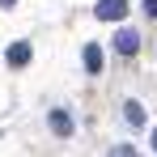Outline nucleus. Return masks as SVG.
<instances>
[{
	"instance_id": "nucleus-9",
	"label": "nucleus",
	"mask_w": 157,
	"mask_h": 157,
	"mask_svg": "<svg viewBox=\"0 0 157 157\" xmlns=\"http://www.w3.org/2000/svg\"><path fill=\"white\" fill-rule=\"evenodd\" d=\"M153 149H157V132H153Z\"/></svg>"
},
{
	"instance_id": "nucleus-5",
	"label": "nucleus",
	"mask_w": 157,
	"mask_h": 157,
	"mask_svg": "<svg viewBox=\"0 0 157 157\" xmlns=\"http://www.w3.org/2000/svg\"><path fill=\"white\" fill-rule=\"evenodd\" d=\"M85 68H89V72H102V51H98V43H85Z\"/></svg>"
},
{
	"instance_id": "nucleus-3",
	"label": "nucleus",
	"mask_w": 157,
	"mask_h": 157,
	"mask_svg": "<svg viewBox=\"0 0 157 157\" xmlns=\"http://www.w3.org/2000/svg\"><path fill=\"white\" fill-rule=\"evenodd\" d=\"M4 59H9L13 68H21V64H30V43H13V47L4 51Z\"/></svg>"
},
{
	"instance_id": "nucleus-6",
	"label": "nucleus",
	"mask_w": 157,
	"mask_h": 157,
	"mask_svg": "<svg viewBox=\"0 0 157 157\" xmlns=\"http://www.w3.org/2000/svg\"><path fill=\"white\" fill-rule=\"evenodd\" d=\"M123 115H128L132 128H144V106L140 102H123Z\"/></svg>"
},
{
	"instance_id": "nucleus-1",
	"label": "nucleus",
	"mask_w": 157,
	"mask_h": 157,
	"mask_svg": "<svg viewBox=\"0 0 157 157\" xmlns=\"http://www.w3.org/2000/svg\"><path fill=\"white\" fill-rule=\"evenodd\" d=\"M94 17L98 21H123L128 17V0H98L94 4Z\"/></svg>"
},
{
	"instance_id": "nucleus-7",
	"label": "nucleus",
	"mask_w": 157,
	"mask_h": 157,
	"mask_svg": "<svg viewBox=\"0 0 157 157\" xmlns=\"http://www.w3.org/2000/svg\"><path fill=\"white\" fill-rule=\"evenodd\" d=\"M144 13H149V17H157V0H144Z\"/></svg>"
},
{
	"instance_id": "nucleus-4",
	"label": "nucleus",
	"mask_w": 157,
	"mask_h": 157,
	"mask_svg": "<svg viewBox=\"0 0 157 157\" xmlns=\"http://www.w3.org/2000/svg\"><path fill=\"white\" fill-rule=\"evenodd\" d=\"M51 128H55V136H72V115L68 110H51Z\"/></svg>"
},
{
	"instance_id": "nucleus-2",
	"label": "nucleus",
	"mask_w": 157,
	"mask_h": 157,
	"mask_svg": "<svg viewBox=\"0 0 157 157\" xmlns=\"http://www.w3.org/2000/svg\"><path fill=\"white\" fill-rule=\"evenodd\" d=\"M115 51L119 55H136L140 51V34H136V30H119V34H115Z\"/></svg>"
},
{
	"instance_id": "nucleus-8",
	"label": "nucleus",
	"mask_w": 157,
	"mask_h": 157,
	"mask_svg": "<svg viewBox=\"0 0 157 157\" xmlns=\"http://www.w3.org/2000/svg\"><path fill=\"white\" fill-rule=\"evenodd\" d=\"M0 4H4V9H9V4H17V0H0Z\"/></svg>"
}]
</instances>
